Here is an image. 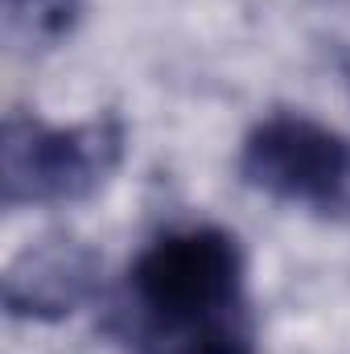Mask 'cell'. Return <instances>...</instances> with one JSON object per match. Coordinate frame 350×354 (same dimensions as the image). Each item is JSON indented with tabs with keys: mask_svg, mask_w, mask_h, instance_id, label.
<instances>
[{
	"mask_svg": "<svg viewBox=\"0 0 350 354\" xmlns=\"http://www.w3.org/2000/svg\"><path fill=\"white\" fill-rule=\"evenodd\" d=\"M124 157V124L99 115L54 128L29 111H8L0 145L4 206H71L91 198Z\"/></svg>",
	"mask_w": 350,
	"mask_h": 354,
	"instance_id": "obj_2",
	"label": "cell"
},
{
	"mask_svg": "<svg viewBox=\"0 0 350 354\" xmlns=\"http://www.w3.org/2000/svg\"><path fill=\"white\" fill-rule=\"evenodd\" d=\"M239 174L280 202L330 210L350 189V140L309 115H268L243 140Z\"/></svg>",
	"mask_w": 350,
	"mask_h": 354,
	"instance_id": "obj_3",
	"label": "cell"
},
{
	"mask_svg": "<svg viewBox=\"0 0 350 354\" xmlns=\"http://www.w3.org/2000/svg\"><path fill=\"white\" fill-rule=\"evenodd\" d=\"M99 256L79 239H42L25 248L4 276V309L29 322H62L91 297Z\"/></svg>",
	"mask_w": 350,
	"mask_h": 354,
	"instance_id": "obj_4",
	"label": "cell"
},
{
	"mask_svg": "<svg viewBox=\"0 0 350 354\" xmlns=\"http://www.w3.org/2000/svg\"><path fill=\"white\" fill-rule=\"evenodd\" d=\"M8 8H12V21H21L29 29V37L54 41L71 29L79 0H8Z\"/></svg>",
	"mask_w": 350,
	"mask_h": 354,
	"instance_id": "obj_5",
	"label": "cell"
},
{
	"mask_svg": "<svg viewBox=\"0 0 350 354\" xmlns=\"http://www.w3.org/2000/svg\"><path fill=\"white\" fill-rule=\"evenodd\" d=\"M120 317L132 354H256L239 239L223 227L165 231L128 268Z\"/></svg>",
	"mask_w": 350,
	"mask_h": 354,
	"instance_id": "obj_1",
	"label": "cell"
}]
</instances>
